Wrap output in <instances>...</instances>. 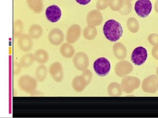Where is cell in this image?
<instances>
[{"label":"cell","instance_id":"obj_13","mask_svg":"<svg viewBox=\"0 0 158 118\" xmlns=\"http://www.w3.org/2000/svg\"><path fill=\"white\" fill-rule=\"evenodd\" d=\"M64 33L58 28L52 29L48 34V40L50 43L54 45L58 46L62 44L64 41Z\"/></svg>","mask_w":158,"mask_h":118},{"label":"cell","instance_id":"obj_10","mask_svg":"<svg viewBox=\"0 0 158 118\" xmlns=\"http://www.w3.org/2000/svg\"><path fill=\"white\" fill-rule=\"evenodd\" d=\"M133 67L131 63L127 61H123L115 65L114 71L118 77H124L133 71Z\"/></svg>","mask_w":158,"mask_h":118},{"label":"cell","instance_id":"obj_2","mask_svg":"<svg viewBox=\"0 0 158 118\" xmlns=\"http://www.w3.org/2000/svg\"><path fill=\"white\" fill-rule=\"evenodd\" d=\"M18 85L23 92L28 94H32L37 88V80L28 75H24L19 78Z\"/></svg>","mask_w":158,"mask_h":118},{"label":"cell","instance_id":"obj_30","mask_svg":"<svg viewBox=\"0 0 158 118\" xmlns=\"http://www.w3.org/2000/svg\"><path fill=\"white\" fill-rule=\"evenodd\" d=\"M110 6V0H97L96 8L99 10H104Z\"/></svg>","mask_w":158,"mask_h":118},{"label":"cell","instance_id":"obj_20","mask_svg":"<svg viewBox=\"0 0 158 118\" xmlns=\"http://www.w3.org/2000/svg\"><path fill=\"white\" fill-rule=\"evenodd\" d=\"M35 61L41 64L48 62L49 60V54L45 49H39L35 51L34 53Z\"/></svg>","mask_w":158,"mask_h":118},{"label":"cell","instance_id":"obj_18","mask_svg":"<svg viewBox=\"0 0 158 118\" xmlns=\"http://www.w3.org/2000/svg\"><path fill=\"white\" fill-rule=\"evenodd\" d=\"M60 54L64 57L69 59L75 54V50L74 47L70 43H64L60 49Z\"/></svg>","mask_w":158,"mask_h":118},{"label":"cell","instance_id":"obj_35","mask_svg":"<svg viewBox=\"0 0 158 118\" xmlns=\"http://www.w3.org/2000/svg\"><path fill=\"white\" fill-rule=\"evenodd\" d=\"M77 3L81 5H86L90 2L91 0H75Z\"/></svg>","mask_w":158,"mask_h":118},{"label":"cell","instance_id":"obj_5","mask_svg":"<svg viewBox=\"0 0 158 118\" xmlns=\"http://www.w3.org/2000/svg\"><path fill=\"white\" fill-rule=\"evenodd\" d=\"M134 9L139 17L146 18L152 11V3L150 0H138L135 4Z\"/></svg>","mask_w":158,"mask_h":118},{"label":"cell","instance_id":"obj_19","mask_svg":"<svg viewBox=\"0 0 158 118\" xmlns=\"http://www.w3.org/2000/svg\"><path fill=\"white\" fill-rule=\"evenodd\" d=\"M27 3L28 7L35 14H40L43 11V0H27Z\"/></svg>","mask_w":158,"mask_h":118},{"label":"cell","instance_id":"obj_25","mask_svg":"<svg viewBox=\"0 0 158 118\" xmlns=\"http://www.w3.org/2000/svg\"><path fill=\"white\" fill-rule=\"evenodd\" d=\"M35 61L34 54L28 53L23 55L20 58L19 63L23 68H28L32 65Z\"/></svg>","mask_w":158,"mask_h":118},{"label":"cell","instance_id":"obj_12","mask_svg":"<svg viewBox=\"0 0 158 118\" xmlns=\"http://www.w3.org/2000/svg\"><path fill=\"white\" fill-rule=\"evenodd\" d=\"M18 45L21 51L26 53L32 49L33 41L28 34L24 33L21 34L18 38Z\"/></svg>","mask_w":158,"mask_h":118},{"label":"cell","instance_id":"obj_33","mask_svg":"<svg viewBox=\"0 0 158 118\" xmlns=\"http://www.w3.org/2000/svg\"><path fill=\"white\" fill-rule=\"evenodd\" d=\"M23 67L21 65L20 63L18 62H15L13 64V74L14 75H18L21 73Z\"/></svg>","mask_w":158,"mask_h":118},{"label":"cell","instance_id":"obj_14","mask_svg":"<svg viewBox=\"0 0 158 118\" xmlns=\"http://www.w3.org/2000/svg\"><path fill=\"white\" fill-rule=\"evenodd\" d=\"M103 17L99 10H93L89 11L86 17V22L88 25L98 26L102 24Z\"/></svg>","mask_w":158,"mask_h":118},{"label":"cell","instance_id":"obj_34","mask_svg":"<svg viewBox=\"0 0 158 118\" xmlns=\"http://www.w3.org/2000/svg\"><path fill=\"white\" fill-rule=\"evenodd\" d=\"M152 54L155 59L158 60V45L154 46L152 49Z\"/></svg>","mask_w":158,"mask_h":118},{"label":"cell","instance_id":"obj_4","mask_svg":"<svg viewBox=\"0 0 158 118\" xmlns=\"http://www.w3.org/2000/svg\"><path fill=\"white\" fill-rule=\"evenodd\" d=\"M141 82L138 78L132 76L124 77L122 79L121 85L123 92L127 94L131 93L139 88Z\"/></svg>","mask_w":158,"mask_h":118},{"label":"cell","instance_id":"obj_38","mask_svg":"<svg viewBox=\"0 0 158 118\" xmlns=\"http://www.w3.org/2000/svg\"><path fill=\"white\" fill-rule=\"evenodd\" d=\"M130 1H133V0H129Z\"/></svg>","mask_w":158,"mask_h":118},{"label":"cell","instance_id":"obj_37","mask_svg":"<svg viewBox=\"0 0 158 118\" xmlns=\"http://www.w3.org/2000/svg\"><path fill=\"white\" fill-rule=\"evenodd\" d=\"M156 74H157V76H158V68H157V70H156Z\"/></svg>","mask_w":158,"mask_h":118},{"label":"cell","instance_id":"obj_23","mask_svg":"<svg viewBox=\"0 0 158 118\" xmlns=\"http://www.w3.org/2000/svg\"><path fill=\"white\" fill-rule=\"evenodd\" d=\"M48 69L44 64L37 66L35 70V76L36 79L39 82H43L46 79L48 75Z\"/></svg>","mask_w":158,"mask_h":118},{"label":"cell","instance_id":"obj_31","mask_svg":"<svg viewBox=\"0 0 158 118\" xmlns=\"http://www.w3.org/2000/svg\"><path fill=\"white\" fill-rule=\"evenodd\" d=\"M81 76L85 80L87 85H89L93 79V74H92L91 71L88 70V69H86L83 71Z\"/></svg>","mask_w":158,"mask_h":118},{"label":"cell","instance_id":"obj_3","mask_svg":"<svg viewBox=\"0 0 158 118\" xmlns=\"http://www.w3.org/2000/svg\"><path fill=\"white\" fill-rule=\"evenodd\" d=\"M110 63L107 58H99L93 64V68L97 74L100 77H104L108 75L110 71Z\"/></svg>","mask_w":158,"mask_h":118},{"label":"cell","instance_id":"obj_7","mask_svg":"<svg viewBox=\"0 0 158 118\" xmlns=\"http://www.w3.org/2000/svg\"><path fill=\"white\" fill-rule=\"evenodd\" d=\"M73 64L78 70L84 71L88 68L89 65V59L88 55L83 52L77 53L73 59Z\"/></svg>","mask_w":158,"mask_h":118},{"label":"cell","instance_id":"obj_15","mask_svg":"<svg viewBox=\"0 0 158 118\" xmlns=\"http://www.w3.org/2000/svg\"><path fill=\"white\" fill-rule=\"evenodd\" d=\"M46 17L49 22L55 23L58 22L62 16V11L60 8L56 5H52L47 8Z\"/></svg>","mask_w":158,"mask_h":118},{"label":"cell","instance_id":"obj_32","mask_svg":"<svg viewBox=\"0 0 158 118\" xmlns=\"http://www.w3.org/2000/svg\"><path fill=\"white\" fill-rule=\"evenodd\" d=\"M148 40L153 46L158 45V34H152L148 36Z\"/></svg>","mask_w":158,"mask_h":118},{"label":"cell","instance_id":"obj_29","mask_svg":"<svg viewBox=\"0 0 158 118\" xmlns=\"http://www.w3.org/2000/svg\"><path fill=\"white\" fill-rule=\"evenodd\" d=\"M123 0H110V7L113 11H119L122 6Z\"/></svg>","mask_w":158,"mask_h":118},{"label":"cell","instance_id":"obj_21","mask_svg":"<svg viewBox=\"0 0 158 118\" xmlns=\"http://www.w3.org/2000/svg\"><path fill=\"white\" fill-rule=\"evenodd\" d=\"M44 31L43 28L41 26L37 24H34L31 25L29 27L28 32V34L29 36L32 39L37 40L43 35Z\"/></svg>","mask_w":158,"mask_h":118},{"label":"cell","instance_id":"obj_17","mask_svg":"<svg viewBox=\"0 0 158 118\" xmlns=\"http://www.w3.org/2000/svg\"><path fill=\"white\" fill-rule=\"evenodd\" d=\"M86 82L82 76H77L72 81V86L75 92H81L87 86Z\"/></svg>","mask_w":158,"mask_h":118},{"label":"cell","instance_id":"obj_16","mask_svg":"<svg viewBox=\"0 0 158 118\" xmlns=\"http://www.w3.org/2000/svg\"><path fill=\"white\" fill-rule=\"evenodd\" d=\"M113 50L115 57L118 60H123L127 57V49L122 43L120 42L115 43L113 45Z\"/></svg>","mask_w":158,"mask_h":118},{"label":"cell","instance_id":"obj_8","mask_svg":"<svg viewBox=\"0 0 158 118\" xmlns=\"http://www.w3.org/2000/svg\"><path fill=\"white\" fill-rule=\"evenodd\" d=\"M49 73L51 77L56 83H60L64 78V70L62 64L59 62H55L50 66Z\"/></svg>","mask_w":158,"mask_h":118},{"label":"cell","instance_id":"obj_1","mask_svg":"<svg viewBox=\"0 0 158 118\" xmlns=\"http://www.w3.org/2000/svg\"><path fill=\"white\" fill-rule=\"evenodd\" d=\"M103 32L106 38L112 42L119 40L123 34V29L118 22L110 19L106 22L103 27Z\"/></svg>","mask_w":158,"mask_h":118},{"label":"cell","instance_id":"obj_28","mask_svg":"<svg viewBox=\"0 0 158 118\" xmlns=\"http://www.w3.org/2000/svg\"><path fill=\"white\" fill-rule=\"evenodd\" d=\"M132 9V5L131 2L129 0H123L122 6L118 11L122 15H127L130 14Z\"/></svg>","mask_w":158,"mask_h":118},{"label":"cell","instance_id":"obj_27","mask_svg":"<svg viewBox=\"0 0 158 118\" xmlns=\"http://www.w3.org/2000/svg\"><path fill=\"white\" fill-rule=\"evenodd\" d=\"M127 27L129 31L131 33L138 32L139 29V24L138 20L134 18H131L127 20Z\"/></svg>","mask_w":158,"mask_h":118},{"label":"cell","instance_id":"obj_9","mask_svg":"<svg viewBox=\"0 0 158 118\" xmlns=\"http://www.w3.org/2000/svg\"><path fill=\"white\" fill-rule=\"evenodd\" d=\"M147 57V49L144 47H138L135 48L132 53L131 60L136 65L140 66L144 63Z\"/></svg>","mask_w":158,"mask_h":118},{"label":"cell","instance_id":"obj_24","mask_svg":"<svg viewBox=\"0 0 158 118\" xmlns=\"http://www.w3.org/2000/svg\"><path fill=\"white\" fill-rule=\"evenodd\" d=\"M97 34L98 31L94 25H88L83 31V37L87 40H93L95 39Z\"/></svg>","mask_w":158,"mask_h":118},{"label":"cell","instance_id":"obj_22","mask_svg":"<svg viewBox=\"0 0 158 118\" xmlns=\"http://www.w3.org/2000/svg\"><path fill=\"white\" fill-rule=\"evenodd\" d=\"M108 94L110 96H119L123 93L122 85L117 82L110 83L107 88Z\"/></svg>","mask_w":158,"mask_h":118},{"label":"cell","instance_id":"obj_26","mask_svg":"<svg viewBox=\"0 0 158 118\" xmlns=\"http://www.w3.org/2000/svg\"><path fill=\"white\" fill-rule=\"evenodd\" d=\"M23 22L21 19L15 20L13 25V35L14 38H18L23 30Z\"/></svg>","mask_w":158,"mask_h":118},{"label":"cell","instance_id":"obj_6","mask_svg":"<svg viewBox=\"0 0 158 118\" xmlns=\"http://www.w3.org/2000/svg\"><path fill=\"white\" fill-rule=\"evenodd\" d=\"M141 88L147 93H156L158 91V76L153 75L145 78L142 82Z\"/></svg>","mask_w":158,"mask_h":118},{"label":"cell","instance_id":"obj_36","mask_svg":"<svg viewBox=\"0 0 158 118\" xmlns=\"http://www.w3.org/2000/svg\"><path fill=\"white\" fill-rule=\"evenodd\" d=\"M154 9L156 12L158 14V0L156 2L155 4L154 5Z\"/></svg>","mask_w":158,"mask_h":118},{"label":"cell","instance_id":"obj_11","mask_svg":"<svg viewBox=\"0 0 158 118\" xmlns=\"http://www.w3.org/2000/svg\"><path fill=\"white\" fill-rule=\"evenodd\" d=\"M82 29L78 24L72 25L68 28L66 34V41L70 44H74L79 40L81 35Z\"/></svg>","mask_w":158,"mask_h":118}]
</instances>
